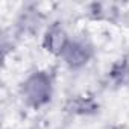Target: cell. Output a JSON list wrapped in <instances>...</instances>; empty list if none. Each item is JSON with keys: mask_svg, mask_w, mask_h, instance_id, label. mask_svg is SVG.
Here are the masks:
<instances>
[{"mask_svg": "<svg viewBox=\"0 0 129 129\" xmlns=\"http://www.w3.org/2000/svg\"><path fill=\"white\" fill-rule=\"evenodd\" d=\"M47 43H49V49L53 52H59L62 49H66V37H64L62 30H52L47 35Z\"/></svg>", "mask_w": 129, "mask_h": 129, "instance_id": "3957f363", "label": "cell"}, {"mask_svg": "<svg viewBox=\"0 0 129 129\" xmlns=\"http://www.w3.org/2000/svg\"><path fill=\"white\" fill-rule=\"evenodd\" d=\"M26 93L27 97L34 103H43L47 100V96L50 93V82L44 75H35L29 79L26 84Z\"/></svg>", "mask_w": 129, "mask_h": 129, "instance_id": "6da1fadb", "label": "cell"}, {"mask_svg": "<svg viewBox=\"0 0 129 129\" xmlns=\"http://www.w3.org/2000/svg\"><path fill=\"white\" fill-rule=\"evenodd\" d=\"M66 59L73 64V66H78V64L85 62L87 55H85V47L79 46V44H72V46H66Z\"/></svg>", "mask_w": 129, "mask_h": 129, "instance_id": "7a4b0ae2", "label": "cell"}]
</instances>
